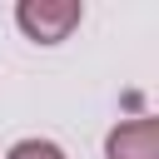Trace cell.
<instances>
[{
	"label": "cell",
	"instance_id": "6da1fadb",
	"mask_svg": "<svg viewBox=\"0 0 159 159\" xmlns=\"http://www.w3.org/2000/svg\"><path fill=\"white\" fill-rule=\"evenodd\" d=\"M84 20L80 0H20L15 5V25L35 40V45H60L70 40V30Z\"/></svg>",
	"mask_w": 159,
	"mask_h": 159
},
{
	"label": "cell",
	"instance_id": "7a4b0ae2",
	"mask_svg": "<svg viewBox=\"0 0 159 159\" xmlns=\"http://www.w3.org/2000/svg\"><path fill=\"white\" fill-rule=\"evenodd\" d=\"M104 159H159V119H124L104 139Z\"/></svg>",
	"mask_w": 159,
	"mask_h": 159
},
{
	"label": "cell",
	"instance_id": "3957f363",
	"mask_svg": "<svg viewBox=\"0 0 159 159\" xmlns=\"http://www.w3.org/2000/svg\"><path fill=\"white\" fill-rule=\"evenodd\" d=\"M5 159H65V149H60V144H50V139H20Z\"/></svg>",
	"mask_w": 159,
	"mask_h": 159
}]
</instances>
